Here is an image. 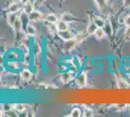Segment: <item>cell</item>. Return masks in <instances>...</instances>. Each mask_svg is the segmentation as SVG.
<instances>
[{
	"instance_id": "cell-1",
	"label": "cell",
	"mask_w": 130,
	"mask_h": 117,
	"mask_svg": "<svg viewBox=\"0 0 130 117\" xmlns=\"http://www.w3.org/2000/svg\"><path fill=\"white\" fill-rule=\"evenodd\" d=\"M28 16H29L30 22H38V21H41L44 19L43 14L40 11H37V10H34L33 12H31Z\"/></svg>"
},
{
	"instance_id": "cell-2",
	"label": "cell",
	"mask_w": 130,
	"mask_h": 117,
	"mask_svg": "<svg viewBox=\"0 0 130 117\" xmlns=\"http://www.w3.org/2000/svg\"><path fill=\"white\" fill-rule=\"evenodd\" d=\"M77 44H78V41H77V39L75 37L70 39V40H67V41H65L64 50L67 51V52H70V51H72L76 47Z\"/></svg>"
},
{
	"instance_id": "cell-3",
	"label": "cell",
	"mask_w": 130,
	"mask_h": 117,
	"mask_svg": "<svg viewBox=\"0 0 130 117\" xmlns=\"http://www.w3.org/2000/svg\"><path fill=\"white\" fill-rule=\"evenodd\" d=\"M76 76V71L73 72V71H70V72H65L62 73L61 76H60V79L63 83H68L69 81H71L73 78Z\"/></svg>"
},
{
	"instance_id": "cell-4",
	"label": "cell",
	"mask_w": 130,
	"mask_h": 117,
	"mask_svg": "<svg viewBox=\"0 0 130 117\" xmlns=\"http://www.w3.org/2000/svg\"><path fill=\"white\" fill-rule=\"evenodd\" d=\"M22 28H23V23H22L20 16H19L18 19H17V21L14 23V25H13V28H14V30H15L16 33H20V32H22Z\"/></svg>"
},
{
	"instance_id": "cell-5",
	"label": "cell",
	"mask_w": 130,
	"mask_h": 117,
	"mask_svg": "<svg viewBox=\"0 0 130 117\" xmlns=\"http://www.w3.org/2000/svg\"><path fill=\"white\" fill-rule=\"evenodd\" d=\"M94 2L99 11L103 12L107 9V5H108L107 0H94Z\"/></svg>"
},
{
	"instance_id": "cell-6",
	"label": "cell",
	"mask_w": 130,
	"mask_h": 117,
	"mask_svg": "<svg viewBox=\"0 0 130 117\" xmlns=\"http://www.w3.org/2000/svg\"><path fill=\"white\" fill-rule=\"evenodd\" d=\"M58 35L61 39H63L64 41H67V40H70V39L74 38V35L71 33L68 30H64V31H58Z\"/></svg>"
},
{
	"instance_id": "cell-7",
	"label": "cell",
	"mask_w": 130,
	"mask_h": 117,
	"mask_svg": "<svg viewBox=\"0 0 130 117\" xmlns=\"http://www.w3.org/2000/svg\"><path fill=\"white\" fill-rule=\"evenodd\" d=\"M21 1L20 2H13L12 4H10L9 8H8V11L9 13H18V12L21 10Z\"/></svg>"
},
{
	"instance_id": "cell-8",
	"label": "cell",
	"mask_w": 130,
	"mask_h": 117,
	"mask_svg": "<svg viewBox=\"0 0 130 117\" xmlns=\"http://www.w3.org/2000/svg\"><path fill=\"white\" fill-rule=\"evenodd\" d=\"M7 60L8 61H18L19 58H21V53H19L18 51H10L8 54H7Z\"/></svg>"
},
{
	"instance_id": "cell-9",
	"label": "cell",
	"mask_w": 130,
	"mask_h": 117,
	"mask_svg": "<svg viewBox=\"0 0 130 117\" xmlns=\"http://www.w3.org/2000/svg\"><path fill=\"white\" fill-rule=\"evenodd\" d=\"M87 73L86 72H82L79 77H78V84L80 87H86L87 86Z\"/></svg>"
},
{
	"instance_id": "cell-10",
	"label": "cell",
	"mask_w": 130,
	"mask_h": 117,
	"mask_svg": "<svg viewBox=\"0 0 130 117\" xmlns=\"http://www.w3.org/2000/svg\"><path fill=\"white\" fill-rule=\"evenodd\" d=\"M20 75H21V77H22V80H24V81H29L31 77H32V72L29 70V69H23L21 71L20 73Z\"/></svg>"
},
{
	"instance_id": "cell-11",
	"label": "cell",
	"mask_w": 130,
	"mask_h": 117,
	"mask_svg": "<svg viewBox=\"0 0 130 117\" xmlns=\"http://www.w3.org/2000/svg\"><path fill=\"white\" fill-rule=\"evenodd\" d=\"M35 10V5H34V2H31L30 0L27 1L26 3H24V9H23V12H25L26 14H30L31 12H33Z\"/></svg>"
},
{
	"instance_id": "cell-12",
	"label": "cell",
	"mask_w": 130,
	"mask_h": 117,
	"mask_svg": "<svg viewBox=\"0 0 130 117\" xmlns=\"http://www.w3.org/2000/svg\"><path fill=\"white\" fill-rule=\"evenodd\" d=\"M44 21H46L47 22H51V23H56L58 22V19L57 17L54 15V14H47L44 16Z\"/></svg>"
},
{
	"instance_id": "cell-13",
	"label": "cell",
	"mask_w": 130,
	"mask_h": 117,
	"mask_svg": "<svg viewBox=\"0 0 130 117\" xmlns=\"http://www.w3.org/2000/svg\"><path fill=\"white\" fill-rule=\"evenodd\" d=\"M18 17H19V16L17 15V13H9V14H8V16H7V22H8L10 27L13 28V25H14L15 22L17 21Z\"/></svg>"
},
{
	"instance_id": "cell-14",
	"label": "cell",
	"mask_w": 130,
	"mask_h": 117,
	"mask_svg": "<svg viewBox=\"0 0 130 117\" xmlns=\"http://www.w3.org/2000/svg\"><path fill=\"white\" fill-rule=\"evenodd\" d=\"M6 66L8 67V69H10L12 71H15L17 69H19V62H18V61H12V60H10V61H7Z\"/></svg>"
},
{
	"instance_id": "cell-15",
	"label": "cell",
	"mask_w": 130,
	"mask_h": 117,
	"mask_svg": "<svg viewBox=\"0 0 130 117\" xmlns=\"http://www.w3.org/2000/svg\"><path fill=\"white\" fill-rule=\"evenodd\" d=\"M56 27H57V30L58 31H64V30H68V22H64L62 20H59L56 22Z\"/></svg>"
},
{
	"instance_id": "cell-16",
	"label": "cell",
	"mask_w": 130,
	"mask_h": 117,
	"mask_svg": "<svg viewBox=\"0 0 130 117\" xmlns=\"http://www.w3.org/2000/svg\"><path fill=\"white\" fill-rule=\"evenodd\" d=\"M93 35H94L97 39H102L105 37L106 31L103 29V28H97L96 29H95V31H94Z\"/></svg>"
},
{
	"instance_id": "cell-17",
	"label": "cell",
	"mask_w": 130,
	"mask_h": 117,
	"mask_svg": "<svg viewBox=\"0 0 130 117\" xmlns=\"http://www.w3.org/2000/svg\"><path fill=\"white\" fill-rule=\"evenodd\" d=\"M92 22L95 23V25L97 27V28H104L105 25H106V22H105V20L102 19V18L100 17H95L93 19V21Z\"/></svg>"
},
{
	"instance_id": "cell-18",
	"label": "cell",
	"mask_w": 130,
	"mask_h": 117,
	"mask_svg": "<svg viewBox=\"0 0 130 117\" xmlns=\"http://www.w3.org/2000/svg\"><path fill=\"white\" fill-rule=\"evenodd\" d=\"M117 81H118V86H119V88H121V89H124V88L129 87V84H128V82H127L126 80H124V79L121 77V76H118Z\"/></svg>"
},
{
	"instance_id": "cell-19",
	"label": "cell",
	"mask_w": 130,
	"mask_h": 117,
	"mask_svg": "<svg viewBox=\"0 0 130 117\" xmlns=\"http://www.w3.org/2000/svg\"><path fill=\"white\" fill-rule=\"evenodd\" d=\"M60 20H62V21H64V22H73V21L75 20V18L73 17L71 14H69V13H64V14L61 16Z\"/></svg>"
},
{
	"instance_id": "cell-20",
	"label": "cell",
	"mask_w": 130,
	"mask_h": 117,
	"mask_svg": "<svg viewBox=\"0 0 130 117\" xmlns=\"http://www.w3.org/2000/svg\"><path fill=\"white\" fill-rule=\"evenodd\" d=\"M25 31L29 36H35L36 35V29L32 24H28L25 28Z\"/></svg>"
},
{
	"instance_id": "cell-21",
	"label": "cell",
	"mask_w": 130,
	"mask_h": 117,
	"mask_svg": "<svg viewBox=\"0 0 130 117\" xmlns=\"http://www.w3.org/2000/svg\"><path fill=\"white\" fill-rule=\"evenodd\" d=\"M82 115V111L80 108H78V107H75V108H73L72 109V111L71 113L69 114V116L71 117H80Z\"/></svg>"
},
{
	"instance_id": "cell-22",
	"label": "cell",
	"mask_w": 130,
	"mask_h": 117,
	"mask_svg": "<svg viewBox=\"0 0 130 117\" xmlns=\"http://www.w3.org/2000/svg\"><path fill=\"white\" fill-rule=\"evenodd\" d=\"M97 28V27L95 25V23L92 22H90L89 24H88V28H87V34H93L94 33V31H95V29Z\"/></svg>"
},
{
	"instance_id": "cell-23",
	"label": "cell",
	"mask_w": 130,
	"mask_h": 117,
	"mask_svg": "<svg viewBox=\"0 0 130 117\" xmlns=\"http://www.w3.org/2000/svg\"><path fill=\"white\" fill-rule=\"evenodd\" d=\"M14 108L18 112H22L25 109V106L23 103H16V105H14Z\"/></svg>"
},
{
	"instance_id": "cell-24",
	"label": "cell",
	"mask_w": 130,
	"mask_h": 117,
	"mask_svg": "<svg viewBox=\"0 0 130 117\" xmlns=\"http://www.w3.org/2000/svg\"><path fill=\"white\" fill-rule=\"evenodd\" d=\"M124 38L125 40H130V27H127L124 31Z\"/></svg>"
},
{
	"instance_id": "cell-25",
	"label": "cell",
	"mask_w": 130,
	"mask_h": 117,
	"mask_svg": "<svg viewBox=\"0 0 130 117\" xmlns=\"http://www.w3.org/2000/svg\"><path fill=\"white\" fill-rule=\"evenodd\" d=\"M23 61H24V63H25V64H29V63H30V55H29V54H25Z\"/></svg>"
},
{
	"instance_id": "cell-26",
	"label": "cell",
	"mask_w": 130,
	"mask_h": 117,
	"mask_svg": "<svg viewBox=\"0 0 130 117\" xmlns=\"http://www.w3.org/2000/svg\"><path fill=\"white\" fill-rule=\"evenodd\" d=\"M45 1L46 0H34V5H35V7H40Z\"/></svg>"
},
{
	"instance_id": "cell-27",
	"label": "cell",
	"mask_w": 130,
	"mask_h": 117,
	"mask_svg": "<svg viewBox=\"0 0 130 117\" xmlns=\"http://www.w3.org/2000/svg\"><path fill=\"white\" fill-rule=\"evenodd\" d=\"M83 115H84V116H92L93 114H92V111L90 109H86V111L84 112Z\"/></svg>"
},
{
	"instance_id": "cell-28",
	"label": "cell",
	"mask_w": 130,
	"mask_h": 117,
	"mask_svg": "<svg viewBox=\"0 0 130 117\" xmlns=\"http://www.w3.org/2000/svg\"><path fill=\"white\" fill-rule=\"evenodd\" d=\"M124 23L126 24V27H130V15L124 19Z\"/></svg>"
},
{
	"instance_id": "cell-29",
	"label": "cell",
	"mask_w": 130,
	"mask_h": 117,
	"mask_svg": "<svg viewBox=\"0 0 130 117\" xmlns=\"http://www.w3.org/2000/svg\"><path fill=\"white\" fill-rule=\"evenodd\" d=\"M3 107H4V111H9L13 108V106L11 105H5V106H3Z\"/></svg>"
},
{
	"instance_id": "cell-30",
	"label": "cell",
	"mask_w": 130,
	"mask_h": 117,
	"mask_svg": "<svg viewBox=\"0 0 130 117\" xmlns=\"http://www.w3.org/2000/svg\"><path fill=\"white\" fill-rule=\"evenodd\" d=\"M123 5L125 8H130V0H123Z\"/></svg>"
},
{
	"instance_id": "cell-31",
	"label": "cell",
	"mask_w": 130,
	"mask_h": 117,
	"mask_svg": "<svg viewBox=\"0 0 130 117\" xmlns=\"http://www.w3.org/2000/svg\"><path fill=\"white\" fill-rule=\"evenodd\" d=\"M3 63H4V59H3V57L0 55V64L3 66Z\"/></svg>"
},
{
	"instance_id": "cell-32",
	"label": "cell",
	"mask_w": 130,
	"mask_h": 117,
	"mask_svg": "<svg viewBox=\"0 0 130 117\" xmlns=\"http://www.w3.org/2000/svg\"><path fill=\"white\" fill-rule=\"evenodd\" d=\"M4 115V111L3 110H0V117H2Z\"/></svg>"
},
{
	"instance_id": "cell-33",
	"label": "cell",
	"mask_w": 130,
	"mask_h": 117,
	"mask_svg": "<svg viewBox=\"0 0 130 117\" xmlns=\"http://www.w3.org/2000/svg\"><path fill=\"white\" fill-rule=\"evenodd\" d=\"M20 1H21L22 3H23V4H24V3H26L27 1H29V0H20Z\"/></svg>"
},
{
	"instance_id": "cell-34",
	"label": "cell",
	"mask_w": 130,
	"mask_h": 117,
	"mask_svg": "<svg viewBox=\"0 0 130 117\" xmlns=\"http://www.w3.org/2000/svg\"><path fill=\"white\" fill-rule=\"evenodd\" d=\"M127 82H128V84H129V86H130V74L128 75V79H127Z\"/></svg>"
},
{
	"instance_id": "cell-35",
	"label": "cell",
	"mask_w": 130,
	"mask_h": 117,
	"mask_svg": "<svg viewBox=\"0 0 130 117\" xmlns=\"http://www.w3.org/2000/svg\"><path fill=\"white\" fill-rule=\"evenodd\" d=\"M60 2H63V1H64V0H59Z\"/></svg>"
}]
</instances>
